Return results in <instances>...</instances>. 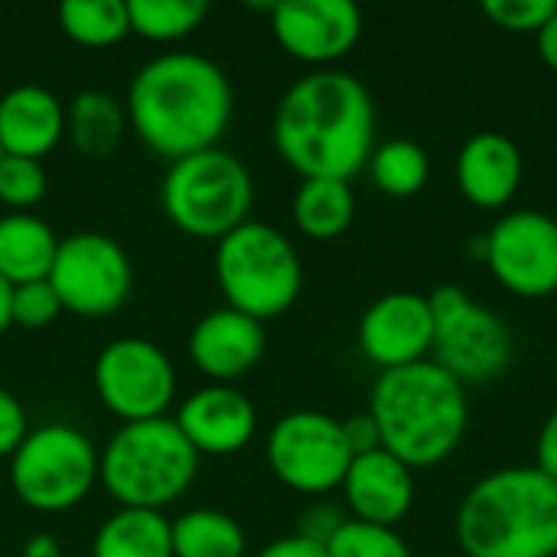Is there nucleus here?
Segmentation results:
<instances>
[{
  "label": "nucleus",
  "instance_id": "nucleus-5",
  "mask_svg": "<svg viewBox=\"0 0 557 557\" xmlns=\"http://www.w3.org/2000/svg\"><path fill=\"white\" fill-rule=\"evenodd\" d=\"M196 470L199 454L173 418L124 424L98 460V476L121 509L160 512L189 490Z\"/></svg>",
  "mask_w": 557,
  "mask_h": 557
},
{
  "label": "nucleus",
  "instance_id": "nucleus-41",
  "mask_svg": "<svg viewBox=\"0 0 557 557\" xmlns=\"http://www.w3.org/2000/svg\"><path fill=\"white\" fill-rule=\"evenodd\" d=\"M467 251H470V261L486 264V235H473L470 245H467Z\"/></svg>",
  "mask_w": 557,
  "mask_h": 557
},
{
  "label": "nucleus",
  "instance_id": "nucleus-28",
  "mask_svg": "<svg viewBox=\"0 0 557 557\" xmlns=\"http://www.w3.org/2000/svg\"><path fill=\"white\" fill-rule=\"evenodd\" d=\"M131 33L150 42H176L209 16L206 0H127Z\"/></svg>",
  "mask_w": 557,
  "mask_h": 557
},
{
  "label": "nucleus",
  "instance_id": "nucleus-17",
  "mask_svg": "<svg viewBox=\"0 0 557 557\" xmlns=\"http://www.w3.org/2000/svg\"><path fill=\"white\" fill-rule=\"evenodd\" d=\"M264 343V323L232 307H219L193 326L189 359L215 385H228L261 362Z\"/></svg>",
  "mask_w": 557,
  "mask_h": 557
},
{
  "label": "nucleus",
  "instance_id": "nucleus-29",
  "mask_svg": "<svg viewBox=\"0 0 557 557\" xmlns=\"http://www.w3.org/2000/svg\"><path fill=\"white\" fill-rule=\"evenodd\" d=\"M323 548L326 557H411L408 542L395 529L369 525L359 519H346Z\"/></svg>",
  "mask_w": 557,
  "mask_h": 557
},
{
  "label": "nucleus",
  "instance_id": "nucleus-33",
  "mask_svg": "<svg viewBox=\"0 0 557 557\" xmlns=\"http://www.w3.org/2000/svg\"><path fill=\"white\" fill-rule=\"evenodd\" d=\"M26 434H29L26 408L20 405L13 392L0 385V457H13L20 444L26 441Z\"/></svg>",
  "mask_w": 557,
  "mask_h": 557
},
{
  "label": "nucleus",
  "instance_id": "nucleus-3",
  "mask_svg": "<svg viewBox=\"0 0 557 557\" xmlns=\"http://www.w3.org/2000/svg\"><path fill=\"white\" fill-rule=\"evenodd\" d=\"M382 447L405 467L424 470L444 463L467 434V388L434 359L379 372L369 398Z\"/></svg>",
  "mask_w": 557,
  "mask_h": 557
},
{
  "label": "nucleus",
  "instance_id": "nucleus-16",
  "mask_svg": "<svg viewBox=\"0 0 557 557\" xmlns=\"http://www.w3.org/2000/svg\"><path fill=\"white\" fill-rule=\"evenodd\" d=\"M176 428L202 457H228L251 444L258 431V411L251 398L232 385L196 388L176 411Z\"/></svg>",
  "mask_w": 557,
  "mask_h": 557
},
{
  "label": "nucleus",
  "instance_id": "nucleus-11",
  "mask_svg": "<svg viewBox=\"0 0 557 557\" xmlns=\"http://www.w3.org/2000/svg\"><path fill=\"white\" fill-rule=\"evenodd\" d=\"M349 463L352 450L343 421L326 411H290L268 434V467L294 493L339 490Z\"/></svg>",
  "mask_w": 557,
  "mask_h": 557
},
{
  "label": "nucleus",
  "instance_id": "nucleus-38",
  "mask_svg": "<svg viewBox=\"0 0 557 557\" xmlns=\"http://www.w3.org/2000/svg\"><path fill=\"white\" fill-rule=\"evenodd\" d=\"M535 42H539V55L545 59V65L557 72V10L552 13V20L535 33Z\"/></svg>",
  "mask_w": 557,
  "mask_h": 557
},
{
  "label": "nucleus",
  "instance_id": "nucleus-20",
  "mask_svg": "<svg viewBox=\"0 0 557 557\" xmlns=\"http://www.w3.org/2000/svg\"><path fill=\"white\" fill-rule=\"evenodd\" d=\"M65 137V108L42 85H13L0 95V150L39 160Z\"/></svg>",
  "mask_w": 557,
  "mask_h": 557
},
{
  "label": "nucleus",
  "instance_id": "nucleus-34",
  "mask_svg": "<svg viewBox=\"0 0 557 557\" xmlns=\"http://www.w3.org/2000/svg\"><path fill=\"white\" fill-rule=\"evenodd\" d=\"M343 434H346V444L352 450V457H362V454H372V450H382V437H379V424L369 411L362 414H352L343 421Z\"/></svg>",
  "mask_w": 557,
  "mask_h": 557
},
{
  "label": "nucleus",
  "instance_id": "nucleus-7",
  "mask_svg": "<svg viewBox=\"0 0 557 557\" xmlns=\"http://www.w3.org/2000/svg\"><path fill=\"white\" fill-rule=\"evenodd\" d=\"M251 199L255 183L248 166L222 147L173 160L160 186L166 219L183 235L206 242H219L248 222Z\"/></svg>",
  "mask_w": 557,
  "mask_h": 557
},
{
  "label": "nucleus",
  "instance_id": "nucleus-18",
  "mask_svg": "<svg viewBox=\"0 0 557 557\" xmlns=\"http://www.w3.org/2000/svg\"><path fill=\"white\" fill-rule=\"evenodd\" d=\"M339 490L352 519L369 525L395 529L414 506V473L385 447L352 457Z\"/></svg>",
  "mask_w": 557,
  "mask_h": 557
},
{
  "label": "nucleus",
  "instance_id": "nucleus-36",
  "mask_svg": "<svg viewBox=\"0 0 557 557\" xmlns=\"http://www.w3.org/2000/svg\"><path fill=\"white\" fill-rule=\"evenodd\" d=\"M535 457H539L535 467L557 483V411H552L548 421L542 424V434H539V444H535Z\"/></svg>",
  "mask_w": 557,
  "mask_h": 557
},
{
  "label": "nucleus",
  "instance_id": "nucleus-39",
  "mask_svg": "<svg viewBox=\"0 0 557 557\" xmlns=\"http://www.w3.org/2000/svg\"><path fill=\"white\" fill-rule=\"evenodd\" d=\"M23 557H62V548L52 535H33L23 545Z\"/></svg>",
  "mask_w": 557,
  "mask_h": 557
},
{
  "label": "nucleus",
  "instance_id": "nucleus-9",
  "mask_svg": "<svg viewBox=\"0 0 557 557\" xmlns=\"http://www.w3.org/2000/svg\"><path fill=\"white\" fill-rule=\"evenodd\" d=\"M98 450L72 424H46L26 434L10 457V486L33 512L78 506L98 480Z\"/></svg>",
  "mask_w": 557,
  "mask_h": 557
},
{
  "label": "nucleus",
  "instance_id": "nucleus-10",
  "mask_svg": "<svg viewBox=\"0 0 557 557\" xmlns=\"http://www.w3.org/2000/svg\"><path fill=\"white\" fill-rule=\"evenodd\" d=\"M49 284L59 294L62 310L98 320L124 307L134 287V268L111 235L72 232L59 238Z\"/></svg>",
  "mask_w": 557,
  "mask_h": 557
},
{
  "label": "nucleus",
  "instance_id": "nucleus-31",
  "mask_svg": "<svg viewBox=\"0 0 557 557\" xmlns=\"http://www.w3.org/2000/svg\"><path fill=\"white\" fill-rule=\"evenodd\" d=\"M59 313H62V300L52 290L49 277L13 287V297H10V320H13V326L42 330V326L55 323Z\"/></svg>",
  "mask_w": 557,
  "mask_h": 557
},
{
  "label": "nucleus",
  "instance_id": "nucleus-42",
  "mask_svg": "<svg viewBox=\"0 0 557 557\" xmlns=\"http://www.w3.org/2000/svg\"><path fill=\"white\" fill-rule=\"evenodd\" d=\"M0 157H3V150H0Z\"/></svg>",
  "mask_w": 557,
  "mask_h": 557
},
{
  "label": "nucleus",
  "instance_id": "nucleus-35",
  "mask_svg": "<svg viewBox=\"0 0 557 557\" xmlns=\"http://www.w3.org/2000/svg\"><path fill=\"white\" fill-rule=\"evenodd\" d=\"M343 522H346V519H343L339 509H333V506H313V509L304 516L297 535H304V539H310V542H317V545H326V542L339 532Z\"/></svg>",
  "mask_w": 557,
  "mask_h": 557
},
{
  "label": "nucleus",
  "instance_id": "nucleus-25",
  "mask_svg": "<svg viewBox=\"0 0 557 557\" xmlns=\"http://www.w3.org/2000/svg\"><path fill=\"white\" fill-rule=\"evenodd\" d=\"M173 557H245L242 525L219 509H189L170 522Z\"/></svg>",
  "mask_w": 557,
  "mask_h": 557
},
{
  "label": "nucleus",
  "instance_id": "nucleus-21",
  "mask_svg": "<svg viewBox=\"0 0 557 557\" xmlns=\"http://www.w3.org/2000/svg\"><path fill=\"white\" fill-rule=\"evenodd\" d=\"M59 235L52 225L33 212L0 215V277L13 287L29 281H46L55 261Z\"/></svg>",
  "mask_w": 557,
  "mask_h": 557
},
{
  "label": "nucleus",
  "instance_id": "nucleus-26",
  "mask_svg": "<svg viewBox=\"0 0 557 557\" xmlns=\"http://www.w3.org/2000/svg\"><path fill=\"white\" fill-rule=\"evenodd\" d=\"M59 26L78 46H114L131 33L127 0H65L59 7Z\"/></svg>",
  "mask_w": 557,
  "mask_h": 557
},
{
  "label": "nucleus",
  "instance_id": "nucleus-8",
  "mask_svg": "<svg viewBox=\"0 0 557 557\" xmlns=\"http://www.w3.org/2000/svg\"><path fill=\"white\" fill-rule=\"evenodd\" d=\"M434 317V362L450 372L460 385L499 379L516 356V339L509 323L476 304L463 287L441 284L428 294Z\"/></svg>",
  "mask_w": 557,
  "mask_h": 557
},
{
  "label": "nucleus",
  "instance_id": "nucleus-1",
  "mask_svg": "<svg viewBox=\"0 0 557 557\" xmlns=\"http://www.w3.org/2000/svg\"><path fill=\"white\" fill-rule=\"evenodd\" d=\"M274 147L304 180H352L375 150V104L369 88L343 69L297 78L274 111Z\"/></svg>",
  "mask_w": 557,
  "mask_h": 557
},
{
  "label": "nucleus",
  "instance_id": "nucleus-22",
  "mask_svg": "<svg viewBox=\"0 0 557 557\" xmlns=\"http://www.w3.org/2000/svg\"><path fill=\"white\" fill-rule=\"evenodd\" d=\"M127 127L124 104L98 88L78 91L65 108V137L85 160H108L121 147Z\"/></svg>",
  "mask_w": 557,
  "mask_h": 557
},
{
  "label": "nucleus",
  "instance_id": "nucleus-30",
  "mask_svg": "<svg viewBox=\"0 0 557 557\" xmlns=\"http://www.w3.org/2000/svg\"><path fill=\"white\" fill-rule=\"evenodd\" d=\"M49 189V176L39 160L26 157H0V202L10 206L13 212H26L36 206Z\"/></svg>",
  "mask_w": 557,
  "mask_h": 557
},
{
  "label": "nucleus",
  "instance_id": "nucleus-40",
  "mask_svg": "<svg viewBox=\"0 0 557 557\" xmlns=\"http://www.w3.org/2000/svg\"><path fill=\"white\" fill-rule=\"evenodd\" d=\"M10 297H13V284L7 277H0V333L7 326H13V320H10Z\"/></svg>",
  "mask_w": 557,
  "mask_h": 557
},
{
  "label": "nucleus",
  "instance_id": "nucleus-2",
  "mask_svg": "<svg viewBox=\"0 0 557 557\" xmlns=\"http://www.w3.org/2000/svg\"><path fill=\"white\" fill-rule=\"evenodd\" d=\"M137 137L166 160L219 147L235 91L219 62L199 52H163L137 69L124 101Z\"/></svg>",
  "mask_w": 557,
  "mask_h": 557
},
{
  "label": "nucleus",
  "instance_id": "nucleus-24",
  "mask_svg": "<svg viewBox=\"0 0 557 557\" xmlns=\"http://www.w3.org/2000/svg\"><path fill=\"white\" fill-rule=\"evenodd\" d=\"M356 219V196L346 180H304L294 196V225L313 242L346 235Z\"/></svg>",
  "mask_w": 557,
  "mask_h": 557
},
{
  "label": "nucleus",
  "instance_id": "nucleus-15",
  "mask_svg": "<svg viewBox=\"0 0 557 557\" xmlns=\"http://www.w3.org/2000/svg\"><path fill=\"white\" fill-rule=\"evenodd\" d=\"M359 349L382 372L424 362L434 349L428 297L414 290H392L369 304L359 320Z\"/></svg>",
  "mask_w": 557,
  "mask_h": 557
},
{
  "label": "nucleus",
  "instance_id": "nucleus-13",
  "mask_svg": "<svg viewBox=\"0 0 557 557\" xmlns=\"http://www.w3.org/2000/svg\"><path fill=\"white\" fill-rule=\"evenodd\" d=\"M486 268L522 300L557 294V219L539 209L506 212L486 232Z\"/></svg>",
  "mask_w": 557,
  "mask_h": 557
},
{
  "label": "nucleus",
  "instance_id": "nucleus-32",
  "mask_svg": "<svg viewBox=\"0 0 557 557\" xmlns=\"http://www.w3.org/2000/svg\"><path fill=\"white\" fill-rule=\"evenodd\" d=\"M557 10L555 0H486L483 13L509 33H539L552 13Z\"/></svg>",
  "mask_w": 557,
  "mask_h": 557
},
{
  "label": "nucleus",
  "instance_id": "nucleus-14",
  "mask_svg": "<svg viewBox=\"0 0 557 557\" xmlns=\"http://www.w3.org/2000/svg\"><path fill=\"white\" fill-rule=\"evenodd\" d=\"M271 33L287 55L330 69L356 49L362 10L352 0H281L271 3Z\"/></svg>",
  "mask_w": 557,
  "mask_h": 557
},
{
  "label": "nucleus",
  "instance_id": "nucleus-19",
  "mask_svg": "<svg viewBox=\"0 0 557 557\" xmlns=\"http://www.w3.org/2000/svg\"><path fill=\"white\" fill-rule=\"evenodd\" d=\"M522 150L499 131L473 134L457 153V189L476 209H503L522 186Z\"/></svg>",
  "mask_w": 557,
  "mask_h": 557
},
{
  "label": "nucleus",
  "instance_id": "nucleus-23",
  "mask_svg": "<svg viewBox=\"0 0 557 557\" xmlns=\"http://www.w3.org/2000/svg\"><path fill=\"white\" fill-rule=\"evenodd\" d=\"M91 557H173L170 519L153 509H117L95 532Z\"/></svg>",
  "mask_w": 557,
  "mask_h": 557
},
{
  "label": "nucleus",
  "instance_id": "nucleus-27",
  "mask_svg": "<svg viewBox=\"0 0 557 557\" xmlns=\"http://www.w3.org/2000/svg\"><path fill=\"white\" fill-rule=\"evenodd\" d=\"M372 183L395 199L418 196L431 180V157L414 140H385L369 157Z\"/></svg>",
  "mask_w": 557,
  "mask_h": 557
},
{
  "label": "nucleus",
  "instance_id": "nucleus-37",
  "mask_svg": "<svg viewBox=\"0 0 557 557\" xmlns=\"http://www.w3.org/2000/svg\"><path fill=\"white\" fill-rule=\"evenodd\" d=\"M258 557H326V548L304 535H287V539H277L268 548H261Z\"/></svg>",
  "mask_w": 557,
  "mask_h": 557
},
{
  "label": "nucleus",
  "instance_id": "nucleus-6",
  "mask_svg": "<svg viewBox=\"0 0 557 557\" xmlns=\"http://www.w3.org/2000/svg\"><path fill=\"white\" fill-rule=\"evenodd\" d=\"M215 281L225 307L264 323L297 304L304 264L281 228L248 219L215 242Z\"/></svg>",
  "mask_w": 557,
  "mask_h": 557
},
{
  "label": "nucleus",
  "instance_id": "nucleus-12",
  "mask_svg": "<svg viewBox=\"0 0 557 557\" xmlns=\"http://www.w3.org/2000/svg\"><path fill=\"white\" fill-rule=\"evenodd\" d=\"M95 392L124 424L163 418L176 392V369L157 343L124 336L98 352Z\"/></svg>",
  "mask_w": 557,
  "mask_h": 557
},
{
  "label": "nucleus",
  "instance_id": "nucleus-4",
  "mask_svg": "<svg viewBox=\"0 0 557 557\" xmlns=\"http://www.w3.org/2000/svg\"><path fill=\"white\" fill-rule=\"evenodd\" d=\"M467 557H557V483L539 467H503L476 480L457 509Z\"/></svg>",
  "mask_w": 557,
  "mask_h": 557
}]
</instances>
